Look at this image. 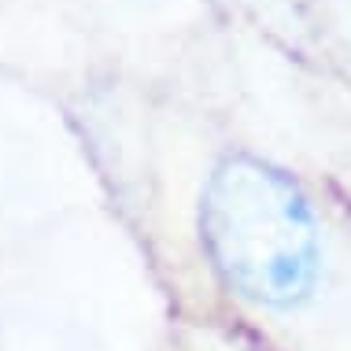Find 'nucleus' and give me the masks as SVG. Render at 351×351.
<instances>
[{
	"mask_svg": "<svg viewBox=\"0 0 351 351\" xmlns=\"http://www.w3.org/2000/svg\"><path fill=\"white\" fill-rule=\"evenodd\" d=\"M159 351H263V348L252 344L248 337H241L237 329L222 326V322L167 315Z\"/></svg>",
	"mask_w": 351,
	"mask_h": 351,
	"instance_id": "7ed1b4c3",
	"label": "nucleus"
},
{
	"mask_svg": "<svg viewBox=\"0 0 351 351\" xmlns=\"http://www.w3.org/2000/svg\"><path fill=\"white\" fill-rule=\"evenodd\" d=\"M85 152L167 315L263 351H351V196L326 170L170 93L97 104Z\"/></svg>",
	"mask_w": 351,
	"mask_h": 351,
	"instance_id": "f257e3e1",
	"label": "nucleus"
},
{
	"mask_svg": "<svg viewBox=\"0 0 351 351\" xmlns=\"http://www.w3.org/2000/svg\"><path fill=\"white\" fill-rule=\"evenodd\" d=\"M296 89L311 122L307 163L326 170L351 196V74L303 60Z\"/></svg>",
	"mask_w": 351,
	"mask_h": 351,
	"instance_id": "f03ea898",
	"label": "nucleus"
}]
</instances>
